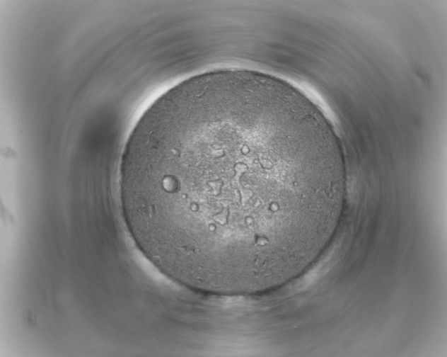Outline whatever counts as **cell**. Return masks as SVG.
I'll list each match as a JSON object with an SVG mask.
<instances>
[{
	"instance_id": "obj_1",
	"label": "cell",
	"mask_w": 447,
	"mask_h": 357,
	"mask_svg": "<svg viewBox=\"0 0 447 357\" xmlns=\"http://www.w3.org/2000/svg\"><path fill=\"white\" fill-rule=\"evenodd\" d=\"M332 131L274 76L224 69L158 97L122 154L120 195L136 244L192 290L282 285L337 225L345 170Z\"/></svg>"
}]
</instances>
